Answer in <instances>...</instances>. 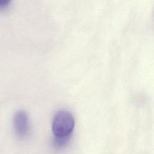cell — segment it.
I'll use <instances>...</instances> for the list:
<instances>
[{
    "label": "cell",
    "instance_id": "6da1fadb",
    "mask_svg": "<svg viewBox=\"0 0 154 154\" xmlns=\"http://www.w3.org/2000/svg\"><path fill=\"white\" fill-rule=\"evenodd\" d=\"M75 126V119L71 112L66 110L58 111L52 123V130L55 137H69Z\"/></svg>",
    "mask_w": 154,
    "mask_h": 154
},
{
    "label": "cell",
    "instance_id": "7a4b0ae2",
    "mask_svg": "<svg viewBox=\"0 0 154 154\" xmlns=\"http://www.w3.org/2000/svg\"><path fill=\"white\" fill-rule=\"evenodd\" d=\"M13 127L16 135L23 138L29 132V120L26 113L23 111H17L13 118Z\"/></svg>",
    "mask_w": 154,
    "mask_h": 154
},
{
    "label": "cell",
    "instance_id": "3957f363",
    "mask_svg": "<svg viewBox=\"0 0 154 154\" xmlns=\"http://www.w3.org/2000/svg\"><path fill=\"white\" fill-rule=\"evenodd\" d=\"M11 0H0V8L7 7L10 3Z\"/></svg>",
    "mask_w": 154,
    "mask_h": 154
}]
</instances>
